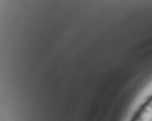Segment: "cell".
Wrapping results in <instances>:
<instances>
[{
	"instance_id": "cell-1",
	"label": "cell",
	"mask_w": 152,
	"mask_h": 121,
	"mask_svg": "<svg viewBox=\"0 0 152 121\" xmlns=\"http://www.w3.org/2000/svg\"><path fill=\"white\" fill-rule=\"evenodd\" d=\"M150 107H151V108L152 109V101H151V104H150Z\"/></svg>"
}]
</instances>
